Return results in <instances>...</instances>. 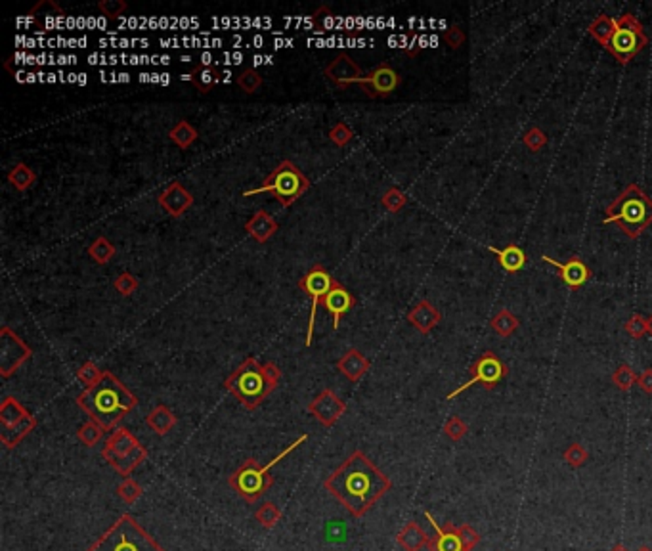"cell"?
Returning <instances> with one entry per match:
<instances>
[{"label": "cell", "instance_id": "6da1fadb", "mask_svg": "<svg viewBox=\"0 0 652 551\" xmlns=\"http://www.w3.org/2000/svg\"><path fill=\"white\" fill-rule=\"evenodd\" d=\"M323 488L352 517H363L392 488V483L362 450H356L323 480Z\"/></svg>", "mask_w": 652, "mask_h": 551}, {"label": "cell", "instance_id": "7a4b0ae2", "mask_svg": "<svg viewBox=\"0 0 652 551\" xmlns=\"http://www.w3.org/2000/svg\"><path fill=\"white\" fill-rule=\"evenodd\" d=\"M77 406L88 419H94L106 431H111L138 406V399L106 370L98 385L85 389L77 396Z\"/></svg>", "mask_w": 652, "mask_h": 551}, {"label": "cell", "instance_id": "3957f363", "mask_svg": "<svg viewBox=\"0 0 652 551\" xmlns=\"http://www.w3.org/2000/svg\"><path fill=\"white\" fill-rule=\"evenodd\" d=\"M282 381V370L274 362L260 364L257 358H247L237 365L224 381V389L231 392L245 410L255 412L264 400L276 391Z\"/></svg>", "mask_w": 652, "mask_h": 551}, {"label": "cell", "instance_id": "277c9868", "mask_svg": "<svg viewBox=\"0 0 652 551\" xmlns=\"http://www.w3.org/2000/svg\"><path fill=\"white\" fill-rule=\"evenodd\" d=\"M603 224H618L627 238L637 239L652 224V200L637 184L629 186L606 207Z\"/></svg>", "mask_w": 652, "mask_h": 551}, {"label": "cell", "instance_id": "5b68a950", "mask_svg": "<svg viewBox=\"0 0 652 551\" xmlns=\"http://www.w3.org/2000/svg\"><path fill=\"white\" fill-rule=\"evenodd\" d=\"M306 440H308V435H301L298 439L293 440L285 450L279 452L276 458L270 459L266 465H260L255 458L245 459V464L241 465V467H237L236 471L228 477V485L236 490V494L239 498H243L245 502H249V504H255V502L262 498L264 494L270 490L272 485H274V477L270 475L272 467H276L282 459L291 456V454H293L298 446L303 444V442H306Z\"/></svg>", "mask_w": 652, "mask_h": 551}, {"label": "cell", "instance_id": "8992f818", "mask_svg": "<svg viewBox=\"0 0 652 551\" xmlns=\"http://www.w3.org/2000/svg\"><path fill=\"white\" fill-rule=\"evenodd\" d=\"M86 551H165L142 528L136 519L125 513Z\"/></svg>", "mask_w": 652, "mask_h": 551}, {"label": "cell", "instance_id": "52a82bcc", "mask_svg": "<svg viewBox=\"0 0 652 551\" xmlns=\"http://www.w3.org/2000/svg\"><path fill=\"white\" fill-rule=\"evenodd\" d=\"M308 188L310 180L304 176L303 171L293 161L285 159L264 178L260 186L243 192V198H250L257 193H270L282 207H291L296 200L303 198Z\"/></svg>", "mask_w": 652, "mask_h": 551}, {"label": "cell", "instance_id": "ba28073f", "mask_svg": "<svg viewBox=\"0 0 652 551\" xmlns=\"http://www.w3.org/2000/svg\"><path fill=\"white\" fill-rule=\"evenodd\" d=\"M646 44H648V39H646L645 29L635 16L626 13L618 20H614L612 39L608 42L606 50L612 54L622 66H627Z\"/></svg>", "mask_w": 652, "mask_h": 551}, {"label": "cell", "instance_id": "9c48e42d", "mask_svg": "<svg viewBox=\"0 0 652 551\" xmlns=\"http://www.w3.org/2000/svg\"><path fill=\"white\" fill-rule=\"evenodd\" d=\"M469 370H471V373H473L471 379H469L467 383H463V385L457 387L455 391L448 392V396H446V399L454 400L455 396H459L461 392H465L467 389H471V387H474V385H482L486 391H492V389L500 383L501 379L507 377V373H509L507 365L503 364L500 356L494 354L492 351L482 352L481 356H478V360H476V362H474Z\"/></svg>", "mask_w": 652, "mask_h": 551}, {"label": "cell", "instance_id": "30bf717a", "mask_svg": "<svg viewBox=\"0 0 652 551\" xmlns=\"http://www.w3.org/2000/svg\"><path fill=\"white\" fill-rule=\"evenodd\" d=\"M337 279L327 272V268L322 265H314L310 268L308 272L304 274L298 287L306 293V297H310V318H308V329H306V346L312 345V339H314V326H316V310L323 297L330 293Z\"/></svg>", "mask_w": 652, "mask_h": 551}, {"label": "cell", "instance_id": "8fae6325", "mask_svg": "<svg viewBox=\"0 0 652 551\" xmlns=\"http://www.w3.org/2000/svg\"><path fill=\"white\" fill-rule=\"evenodd\" d=\"M31 358H33L31 346L8 326L2 327L0 329V375L10 377Z\"/></svg>", "mask_w": 652, "mask_h": 551}, {"label": "cell", "instance_id": "7c38bea8", "mask_svg": "<svg viewBox=\"0 0 652 551\" xmlns=\"http://www.w3.org/2000/svg\"><path fill=\"white\" fill-rule=\"evenodd\" d=\"M400 75L389 63H379L375 69H371L362 79H358L356 85H360L362 92L369 98H389L396 88L400 87Z\"/></svg>", "mask_w": 652, "mask_h": 551}, {"label": "cell", "instance_id": "4fadbf2b", "mask_svg": "<svg viewBox=\"0 0 652 551\" xmlns=\"http://www.w3.org/2000/svg\"><path fill=\"white\" fill-rule=\"evenodd\" d=\"M344 412H346V404L331 389H323L308 404V413H312L327 429L335 425L337 421L343 418Z\"/></svg>", "mask_w": 652, "mask_h": 551}, {"label": "cell", "instance_id": "5bb4252c", "mask_svg": "<svg viewBox=\"0 0 652 551\" xmlns=\"http://www.w3.org/2000/svg\"><path fill=\"white\" fill-rule=\"evenodd\" d=\"M323 75L341 90H346L350 85H356L358 79L363 77L362 67L358 66L349 54H339L335 60H331L323 69Z\"/></svg>", "mask_w": 652, "mask_h": 551}, {"label": "cell", "instance_id": "9a60e30c", "mask_svg": "<svg viewBox=\"0 0 652 551\" xmlns=\"http://www.w3.org/2000/svg\"><path fill=\"white\" fill-rule=\"evenodd\" d=\"M425 517H427V521L433 526V531H435V534L428 538V551H467L465 545H463L461 534H459L457 526L452 525V523L438 525L436 519L428 511H425Z\"/></svg>", "mask_w": 652, "mask_h": 551}, {"label": "cell", "instance_id": "2e32d148", "mask_svg": "<svg viewBox=\"0 0 652 551\" xmlns=\"http://www.w3.org/2000/svg\"><path fill=\"white\" fill-rule=\"evenodd\" d=\"M322 306L331 314V318H333V329L337 332L339 326H341V320H343L344 314H349L356 306V299L354 295H352L341 281H335L333 287L330 289V293L323 297Z\"/></svg>", "mask_w": 652, "mask_h": 551}, {"label": "cell", "instance_id": "e0dca14e", "mask_svg": "<svg viewBox=\"0 0 652 551\" xmlns=\"http://www.w3.org/2000/svg\"><path fill=\"white\" fill-rule=\"evenodd\" d=\"M157 203L172 219H180L193 205V195L180 182H172L157 195Z\"/></svg>", "mask_w": 652, "mask_h": 551}, {"label": "cell", "instance_id": "ac0fdd59", "mask_svg": "<svg viewBox=\"0 0 652 551\" xmlns=\"http://www.w3.org/2000/svg\"><path fill=\"white\" fill-rule=\"evenodd\" d=\"M541 260H545L547 265H551L557 268V272L560 274L562 281L567 284L570 289H578L586 284L587 279L591 278V270L584 265V260L580 257H572L567 262H559V260L551 259L547 255H541Z\"/></svg>", "mask_w": 652, "mask_h": 551}, {"label": "cell", "instance_id": "d6986e66", "mask_svg": "<svg viewBox=\"0 0 652 551\" xmlns=\"http://www.w3.org/2000/svg\"><path fill=\"white\" fill-rule=\"evenodd\" d=\"M440 310L428 301H419L417 305L408 313V322L423 335H427L440 324Z\"/></svg>", "mask_w": 652, "mask_h": 551}, {"label": "cell", "instance_id": "ffe728a7", "mask_svg": "<svg viewBox=\"0 0 652 551\" xmlns=\"http://www.w3.org/2000/svg\"><path fill=\"white\" fill-rule=\"evenodd\" d=\"M369 365H371V362L358 349H350L337 360V370L352 383H358L368 373Z\"/></svg>", "mask_w": 652, "mask_h": 551}, {"label": "cell", "instance_id": "44dd1931", "mask_svg": "<svg viewBox=\"0 0 652 551\" xmlns=\"http://www.w3.org/2000/svg\"><path fill=\"white\" fill-rule=\"evenodd\" d=\"M138 444V439H136L128 429L121 427V429H115V431L111 432V437H109L106 444H104V448H102V458L106 459V461H109V459L117 458V456H125V454L134 450Z\"/></svg>", "mask_w": 652, "mask_h": 551}, {"label": "cell", "instance_id": "7402d4cb", "mask_svg": "<svg viewBox=\"0 0 652 551\" xmlns=\"http://www.w3.org/2000/svg\"><path fill=\"white\" fill-rule=\"evenodd\" d=\"M277 222L266 211H258L245 222V232L258 243H266L277 232Z\"/></svg>", "mask_w": 652, "mask_h": 551}, {"label": "cell", "instance_id": "603a6c76", "mask_svg": "<svg viewBox=\"0 0 652 551\" xmlns=\"http://www.w3.org/2000/svg\"><path fill=\"white\" fill-rule=\"evenodd\" d=\"M428 536L427 532L423 531L421 525L417 521H409L404 525V528L398 532L396 542L402 547L404 551H421L423 547L428 545Z\"/></svg>", "mask_w": 652, "mask_h": 551}, {"label": "cell", "instance_id": "cb8c5ba5", "mask_svg": "<svg viewBox=\"0 0 652 551\" xmlns=\"http://www.w3.org/2000/svg\"><path fill=\"white\" fill-rule=\"evenodd\" d=\"M178 418L176 413L172 412L171 408H167V406L159 404L153 408L152 412L145 416V425L150 427L155 435L159 437H165L169 432L176 427Z\"/></svg>", "mask_w": 652, "mask_h": 551}, {"label": "cell", "instance_id": "d4e9b609", "mask_svg": "<svg viewBox=\"0 0 652 551\" xmlns=\"http://www.w3.org/2000/svg\"><path fill=\"white\" fill-rule=\"evenodd\" d=\"M488 249L500 259L501 268H503L505 272H519V270H522L524 265H526V255H524V251H522L519 246L509 243V246L503 247V249H497V247H488Z\"/></svg>", "mask_w": 652, "mask_h": 551}, {"label": "cell", "instance_id": "484cf974", "mask_svg": "<svg viewBox=\"0 0 652 551\" xmlns=\"http://www.w3.org/2000/svg\"><path fill=\"white\" fill-rule=\"evenodd\" d=\"M37 425H39V421H37V418L31 413V416H27L23 421H20L18 425L2 429L0 440H2V444H4L6 450H12V448H16V446L20 444L21 440L25 439L29 432H33L35 429H37Z\"/></svg>", "mask_w": 652, "mask_h": 551}, {"label": "cell", "instance_id": "4316f807", "mask_svg": "<svg viewBox=\"0 0 652 551\" xmlns=\"http://www.w3.org/2000/svg\"><path fill=\"white\" fill-rule=\"evenodd\" d=\"M145 459H147V450H145V448L142 444H138L136 448H134V450H131L128 454H125V456H117V458H111L109 461H106V464L111 465L113 469H115V471H117L119 475H123V478H126V477H131V473L134 471V469H136L138 465L144 464Z\"/></svg>", "mask_w": 652, "mask_h": 551}, {"label": "cell", "instance_id": "83f0119b", "mask_svg": "<svg viewBox=\"0 0 652 551\" xmlns=\"http://www.w3.org/2000/svg\"><path fill=\"white\" fill-rule=\"evenodd\" d=\"M186 79L190 80L201 94H209L212 87L217 85L218 71L212 66H198L186 75Z\"/></svg>", "mask_w": 652, "mask_h": 551}, {"label": "cell", "instance_id": "f1b7e54d", "mask_svg": "<svg viewBox=\"0 0 652 551\" xmlns=\"http://www.w3.org/2000/svg\"><path fill=\"white\" fill-rule=\"evenodd\" d=\"M27 416H31V413L27 412L25 408L13 396H6V399L2 400V404H0V423H2V429L18 425Z\"/></svg>", "mask_w": 652, "mask_h": 551}, {"label": "cell", "instance_id": "f546056e", "mask_svg": "<svg viewBox=\"0 0 652 551\" xmlns=\"http://www.w3.org/2000/svg\"><path fill=\"white\" fill-rule=\"evenodd\" d=\"M6 178L18 192H27V190L37 182V174H35V171L31 166L20 161V163H16V165L8 171Z\"/></svg>", "mask_w": 652, "mask_h": 551}, {"label": "cell", "instance_id": "4dcf8cb0", "mask_svg": "<svg viewBox=\"0 0 652 551\" xmlns=\"http://www.w3.org/2000/svg\"><path fill=\"white\" fill-rule=\"evenodd\" d=\"M169 138L176 144L180 150H188L193 146V142L198 140V128L188 123V121H178L176 125L169 131Z\"/></svg>", "mask_w": 652, "mask_h": 551}, {"label": "cell", "instance_id": "1f68e13d", "mask_svg": "<svg viewBox=\"0 0 652 551\" xmlns=\"http://www.w3.org/2000/svg\"><path fill=\"white\" fill-rule=\"evenodd\" d=\"M519 326H521L519 318L513 313H509L507 308H501L500 313L492 318V329L501 337H511L519 329Z\"/></svg>", "mask_w": 652, "mask_h": 551}, {"label": "cell", "instance_id": "d6a6232c", "mask_svg": "<svg viewBox=\"0 0 652 551\" xmlns=\"http://www.w3.org/2000/svg\"><path fill=\"white\" fill-rule=\"evenodd\" d=\"M589 35H591L593 39L599 42L600 47H608V42L612 39L614 33V20L612 18H608V16H599L597 20L593 21L591 25H589Z\"/></svg>", "mask_w": 652, "mask_h": 551}, {"label": "cell", "instance_id": "836d02e7", "mask_svg": "<svg viewBox=\"0 0 652 551\" xmlns=\"http://www.w3.org/2000/svg\"><path fill=\"white\" fill-rule=\"evenodd\" d=\"M88 257L96 265H107L115 257V246L104 236H99L92 241V246H88Z\"/></svg>", "mask_w": 652, "mask_h": 551}, {"label": "cell", "instance_id": "e575fe53", "mask_svg": "<svg viewBox=\"0 0 652 551\" xmlns=\"http://www.w3.org/2000/svg\"><path fill=\"white\" fill-rule=\"evenodd\" d=\"M104 432H106L104 427L99 425V423H96L94 419H88L86 423L80 425L79 431H77V439H79L80 442H83V446H86V448H94L99 440L104 439Z\"/></svg>", "mask_w": 652, "mask_h": 551}, {"label": "cell", "instance_id": "d590c367", "mask_svg": "<svg viewBox=\"0 0 652 551\" xmlns=\"http://www.w3.org/2000/svg\"><path fill=\"white\" fill-rule=\"evenodd\" d=\"M255 517L260 523V526H264L266 531H270L274 526L282 521V509L277 507L276 504H272V502H266L257 509L255 513Z\"/></svg>", "mask_w": 652, "mask_h": 551}, {"label": "cell", "instance_id": "8d00e7d4", "mask_svg": "<svg viewBox=\"0 0 652 551\" xmlns=\"http://www.w3.org/2000/svg\"><path fill=\"white\" fill-rule=\"evenodd\" d=\"M142 494H144V488H142V486H140L138 483L131 477L123 478L117 486V496L123 499L126 505L136 504V502L142 498Z\"/></svg>", "mask_w": 652, "mask_h": 551}, {"label": "cell", "instance_id": "74e56055", "mask_svg": "<svg viewBox=\"0 0 652 551\" xmlns=\"http://www.w3.org/2000/svg\"><path fill=\"white\" fill-rule=\"evenodd\" d=\"M104 373H106V370L98 368L94 362H85L79 368V372H77V379L85 385V389H90V387L98 385L102 377H104Z\"/></svg>", "mask_w": 652, "mask_h": 551}, {"label": "cell", "instance_id": "f35d334b", "mask_svg": "<svg viewBox=\"0 0 652 551\" xmlns=\"http://www.w3.org/2000/svg\"><path fill=\"white\" fill-rule=\"evenodd\" d=\"M381 203H382V207L389 211V213H398V211H402L404 207H406L408 198H406V193H404L400 188L392 186V188H389L387 192L382 193Z\"/></svg>", "mask_w": 652, "mask_h": 551}, {"label": "cell", "instance_id": "ab89813d", "mask_svg": "<svg viewBox=\"0 0 652 551\" xmlns=\"http://www.w3.org/2000/svg\"><path fill=\"white\" fill-rule=\"evenodd\" d=\"M237 87L241 88V90H243V92H247V94H255L258 90V88L262 87V77H260V73H258V71H255V69H253V67H247V69H243V71H241V73L237 75Z\"/></svg>", "mask_w": 652, "mask_h": 551}, {"label": "cell", "instance_id": "60d3db41", "mask_svg": "<svg viewBox=\"0 0 652 551\" xmlns=\"http://www.w3.org/2000/svg\"><path fill=\"white\" fill-rule=\"evenodd\" d=\"M635 381H637V375L627 364H622L612 373V383L618 387L620 391H629L635 385Z\"/></svg>", "mask_w": 652, "mask_h": 551}, {"label": "cell", "instance_id": "b9f144b4", "mask_svg": "<svg viewBox=\"0 0 652 551\" xmlns=\"http://www.w3.org/2000/svg\"><path fill=\"white\" fill-rule=\"evenodd\" d=\"M467 431L469 425L459 418V416H452V418L444 423V435H446L449 440H454V442H459V440L467 435Z\"/></svg>", "mask_w": 652, "mask_h": 551}, {"label": "cell", "instance_id": "7bdbcfd3", "mask_svg": "<svg viewBox=\"0 0 652 551\" xmlns=\"http://www.w3.org/2000/svg\"><path fill=\"white\" fill-rule=\"evenodd\" d=\"M335 23V18H333V12H331L327 6H320L312 16V29L316 31V33H323V31H327L331 29Z\"/></svg>", "mask_w": 652, "mask_h": 551}, {"label": "cell", "instance_id": "ee69618b", "mask_svg": "<svg viewBox=\"0 0 652 551\" xmlns=\"http://www.w3.org/2000/svg\"><path fill=\"white\" fill-rule=\"evenodd\" d=\"M562 458L567 459V464L570 465V467L578 469V467H581V465L586 464L587 458H589V454H587V450L584 448V446L578 444V442H574V444H570L567 450H565Z\"/></svg>", "mask_w": 652, "mask_h": 551}, {"label": "cell", "instance_id": "f6af8a7d", "mask_svg": "<svg viewBox=\"0 0 652 551\" xmlns=\"http://www.w3.org/2000/svg\"><path fill=\"white\" fill-rule=\"evenodd\" d=\"M113 287H115V291L119 295H123V297H131L132 293L138 289V279L134 278L131 272H123L119 274L115 281H113Z\"/></svg>", "mask_w": 652, "mask_h": 551}, {"label": "cell", "instance_id": "bcb514c9", "mask_svg": "<svg viewBox=\"0 0 652 551\" xmlns=\"http://www.w3.org/2000/svg\"><path fill=\"white\" fill-rule=\"evenodd\" d=\"M330 138H331V142H333V144H335L337 147H344L346 144H350V142H352V138H354V133L350 131V126L346 125V123H337V125L330 131Z\"/></svg>", "mask_w": 652, "mask_h": 551}, {"label": "cell", "instance_id": "7dc6e473", "mask_svg": "<svg viewBox=\"0 0 652 551\" xmlns=\"http://www.w3.org/2000/svg\"><path fill=\"white\" fill-rule=\"evenodd\" d=\"M126 8H128V4H126L125 0H102L98 4L99 12L104 13V16H107L109 20L121 18V16L126 12Z\"/></svg>", "mask_w": 652, "mask_h": 551}, {"label": "cell", "instance_id": "c3c4849f", "mask_svg": "<svg viewBox=\"0 0 652 551\" xmlns=\"http://www.w3.org/2000/svg\"><path fill=\"white\" fill-rule=\"evenodd\" d=\"M626 332L633 339H643L648 333V324H646V320L641 314H633L632 318L626 322Z\"/></svg>", "mask_w": 652, "mask_h": 551}, {"label": "cell", "instance_id": "681fc988", "mask_svg": "<svg viewBox=\"0 0 652 551\" xmlns=\"http://www.w3.org/2000/svg\"><path fill=\"white\" fill-rule=\"evenodd\" d=\"M524 144H526L528 150H532V152H540L541 147L547 144V136L541 133L538 126H532V128L524 134Z\"/></svg>", "mask_w": 652, "mask_h": 551}, {"label": "cell", "instance_id": "f907efd6", "mask_svg": "<svg viewBox=\"0 0 652 551\" xmlns=\"http://www.w3.org/2000/svg\"><path fill=\"white\" fill-rule=\"evenodd\" d=\"M457 528H459V534H461V540H463V545H465V550L473 551L474 545L481 542V536H478V532L474 531V528L471 525H459Z\"/></svg>", "mask_w": 652, "mask_h": 551}, {"label": "cell", "instance_id": "816d5d0a", "mask_svg": "<svg viewBox=\"0 0 652 551\" xmlns=\"http://www.w3.org/2000/svg\"><path fill=\"white\" fill-rule=\"evenodd\" d=\"M444 40H446L452 48H459L463 44V40H465V35H463V31L459 27L454 25L449 27L448 31L444 33Z\"/></svg>", "mask_w": 652, "mask_h": 551}, {"label": "cell", "instance_id": "f5cc1de1", "mask_svg": "<svg viewBox=\"0 0 652 551\" xmlns=\"http://www.w3.org/2000/svg\"><path fill=\"white\" fill-rule=\"evenodd\" d=\"M637 385L641 387L643 392L652 394V370H645V372L641 373L639 377H637Z\"/></svg>", "mask_w": 652, "mask_h": 551}, {"label": "cell", "instance_id": "db71d44e", "mask_svg": "<svg viewBox=\"0 0 652 551\" xmlns=\"http://www.w3.org/2000/svg\"><path fill=\"white\" fill-rule=\"evenodd\" d=\"M610 551H629V550H627L626 545H622V544H616V545H614V547H612V550H610Z\"/></svg>", "mask_w": 652, "mask_h": 551}, {"label": "cell", "instance_id": "11a10c76", "mask_svg": "<svg viewBox=\"0 0 652 551\" xmlns=\"http://www.w3.org/2000/svg\"><path fill=\"white\" fill-rule=\"evenodd\" d=\"M646 324H648V333H651V337H652V316L646 320Z\"/></svg>", "mask_w": 652, "mask_h": 551}, {"label": "cell", "instance_id": "9f6ffc18", "mask_svg": "<svg viewBox=\"0 0 652 551\" xmlns=\"http://www.w3.org/2000/svg\"><path fill=\"white\" fill-rule=\"evenodd\" d=\"M637 551H652V550H651V547H646V545H641V547Z\"/></svg>", "mask_w": 652, "mask_h": 551}]
</instances>
